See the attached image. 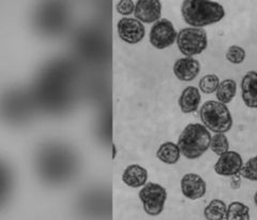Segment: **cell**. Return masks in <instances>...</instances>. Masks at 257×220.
<instances>
[{"label":"cell","instance_id":"obj_1","mask_svg":"<svg viewBox=\"0 0 257 220\" xmlns=\"http://www.w3.org/2000/svg\"><path fill=\"white\" fill-rule=\"evenodd\" d=\"M182 18L193 28H203L224 19L223 6L208 0H186L181 6Z\"/></svg>","mask_w":257,"mask_h":220},{"label":"cell","instance_id":"obj_2","mask_svg":"<svg viewBox=\"0 0 257 220\" xmlns=\"http://www.w3.org/2000/svg\"><path fill=\"white\" fill-rule=\"evenodd\" d=\"M212 135L203 125L192 123L186 126L178 137L181 155L189 160H195L210 149Z\"/></svg>","mask_w":257,"mask_h":220},{"label":"cell","instance_id":"obj_3","mask_svg":"<svg viewBox=\"0 0 257 220\" xmlns=\"http://www.w3.org/2000/svg\"><path fill=\"white\" fill-rule=\"evenodd\" d=\"M199 117L202 124L214 133H226L232 128L231 113L226 104L219 101H206L199 109Z\"/></svg>","mask_w":257,"mask_h":220},{"label":"cell","instance_id":"obj_4","mask_svg":"<svg viewBox=\"0 0 257 220\" xmlns=\"http://www.w3.org/2000/svg\"><path fill=\"white\" fill-rule=\"evenodd\" d=\"M167 195L165 187L155 182L147 183L139 192L145 213L152 217L163 213Z\"/></svg>","mask_w":257,"mask_h":220},{"label":"cell","instance_id":"obj_5","mask_svg":"<svg viewBox=\"0 0 257 220\" xmlns=\"http://www.w3.org/2000/svg\"><path fill=\"white\" fill-rule=\"evenodd\" d=\"M177 46L181 54L192 57L202 54L208 46V37L203 28L187 27L178 32Z\"/></svg>","mask_w":257,"mask_h":220},{"label":"cell","instance_id":"obj_6","mask_svg":"<svg viewBox=\"0 0 257 220\" xmlns=\"http://www.w3.org/2000/svg\"><path fill=\"white\" fill-rule=\"evenodd\" d=\"M177 37L178 34L173 23L167 19H161L152 25L149 34V41L157 50H165L176 42Z\"/></svg>","mask_w":257,"mask_h":220},{"label":"cell","instance_id":"obj_7","mask_svg":"<svg viewBox=\"0 0 257 220\" xmlns=\"http://www.w3.org/2000/svg\"><path fill=\"white\" fill-rule=\"evenodd\" d=\"M118 36L123 42L127 44L140 43L146 34L144 24L132 18H123L117 24Z\"/></svg>","mask_w":257,"mask_h":220},{"label":"cell","instance_id":"obj_8","mask_svg":"<svg viewBox=\"0 0 257 220\" xmlns=\"http://www.w3.org/2000/svg\"><path fill=\"white\" fill-rule=\"evenodd\" d=\"M243 159L241 155L235 151H228L221 155L214 165V172L224 177H232L239 175L243 167Z\"/></svg>","mask_w":257,"mask_h":220},{"label":"cell","instance_id":"obj_9","mask_svg":"<svg viewBox=\"0 0 257 220\" xmlns=\"http://www.w3.org/2000/svg\"><path fill=\"white\" fill-rule=\"evenodd\" d=\"M180 189L187 199L195 201L205 197L207 184L200 175L196 173H187L181 177Z\"/></svg>","mask_w":257,"mask_h":220},{"label":"cell","instance_id":"obj_10","mask_svg":"<svg viewBox=\"0 0 257 220\" xmlns=\"http://www.w3.org/2000/svg\"><path fill=\"white\" fill-rule=\"evenodd\" d=\"M162 4L159 0H140L135 5V19L142 23L152 24L161 20Z\"/></svg>","mask_w":257,"mask_h":220},{"label":"cell","instance_id":"obj_11","mask_svg":"<svg viewBox=\"0 0 257 220\" xmlns=\"http://www.w3.org/2000/svg\"><path fill=\"white\" fill-rule=\"evenodd\" d=\"M175 77L182 82H190L196 79L200 72V63L197 59L192 57H184L176 60L173 67Z\"/></svg>","mask_w":257,"mask_h":220},{"label":"cell","instance_id":"obj_12","mask_svg":"<svg viewBox=\"0 0 257 220\" xmlns=\"http://www.w3.org/2000/svg\"><path fill=\"white\" fill-rule=\"evenodd\" d=\"M241 97L250 109H257V72L248 71L241 81Z\"/></svg>","mask_w":257,"mask_h":220},{"label":"cell","instance_id":"obj_13","mask_svg":"<svg viewBox=\"0 0 257 220\" xmlns=\"http://www.w3.org/2000/svg\"><path fill=\"white\" fill-rule=\"evenodd\" d=\"M121 179L130 188H143L148 181V171L138 164L130 165L124 169Z\"/></svg>","mask_w":257,"mask_h":220},{"label":"cell","instance_id":"obj_14","mask_svg":"<svg viewBox=\"0 0 257 220\" xmlns=\"http://www.w3.org/2000/svg\"><path fill=\"white\" fill-rule=\"evenodd\" d=\"M200 102H202V95L199 89L195 86H188L182 91L178 104L183 114H191L199 109Z\"/></svg>","mask_w":257,"mask_h":220},{"label":"cell","instance_id":"obj_15","mask_svg":"<svg viewBox=\"0 0 257 220\" xmlns=\"http://www.w3.org/2000/svg\"><path fill=\"white\" fill-rule=\"evenodd\" d=\"M157 158L165 165L173 166L180 160L181 152L177 143L167 141L161 144L156 153Z\"/></svg>","mask_w":257,"mask_h":220},{"label":"cell","instance_id":"obj_16","mask_svg":"<svg viewBox=\"0 0 257 220\" xmlns=\"http://www.w3.org/2000/svg\"><path fill=\"white\" fill-rule=\"evenodd\" d=\"M236 94H237V83L235 80H231V79H226L222 81L218 87V91L215 92L216 99H218V101L226 105L234 100Z\"/></svg>","mask_w":257,"mask_h":220},{"label":"cell","instance_id":"obj_17","mask_svg":"<svg viewBox=\"0 0 257 220\" xmlns=\"http://www.w3.org/2000/svg\"><path fill=\"white\" fill-rule=\"evenodd\" d=\"M227 205L220 199H213L208 203L204 209L206 220H225L226 218Z\"/></svg>","mask_w":257,"mask_h":220},{"label":"cell","instance_id":"obj_18","mask_svg":"<svg viewBox=\"0 0 257 220\" xmlns=\"http://www.w3.org/2000/svg\"><path fill=\"white\" fill-rule=\"evenodd\" d=\"M250 208L244 203L234 201L227 206L225 220H250Z\"/></svg>","mask_w":257,"mask_h":220},{"label":"cell","instance_id":"obj_19","mask_svg":"<svg viewBox=\"0 0 257 220\" xmlns=\"http://www.w3.org/2000/svg\"><path fill=\"white\" fill-rule=\"evenodd\" d=\"M210 150L214 155L219 157L221 155L229 151V141L225 133H215L212 136Z\"/></svg>","mask_w":257,"mask_h":220},{"label":"cell","instance_id":"obj_20","mask_svg":"<svg viewBox=\"0 0 257 220\" xmlns=\"http://www.w3.org/2000/svg\"><path fill=\"white\" fill-rule=\"evenodd\" d=\"M220 79L215 75H207L203 77L199 81V91L204 94H213L218 91V87L220 85Z\"/></svg>","mask_w":257,"mask_h":220},{"label":"cell","instance_id":"obj_21","mask_svg":"<svg viewBox=\"0 0 257 220\" xmlns=\"http://www.w3.org/2000/svg\"><path fill=\"white\" fill-rule=\"evenodd\" d=\"M240 175L251 182H257V155L245 162Z\"/></svg>","mask_w":257,"mask_h":220},{"label":"cell","instance_id":"obj_22","mask_svg":"<svg viewBox=\"0 0 257 220\" xmlns=\"http://www.w3.org/2000/svg\"><path fill=\"white\" fill-rule=\"evenodd\" d=\"M245 56H246L245 51L243 50L242 47L238 46V45L229 46L227 52H226V55H225L226 59L232 64L242 63L245 59Z\"/></svg>","mask_w":257,"mask_h":220},{"label":"cell","instance_id":"obj_23","mask_svg":"<svg viewBox=\"0 0 257 220\" xmlns=\"http://www.w3.org/2000/svg\"><path fill=\"white\" fill-rule=\"evenodd\" d=\"M135 5L132 0H121L116 6V10L119 14L127 16L135 12Z\"/></svg>","mask_w":257,"mask_h":220},{"label":"cell","instance_id":"obj_24","mask_svg":"<svg viewBox=\"0 0 257 220\" xmlns=\"http://www.w3.org/2000/svg\"><path fill=\"white\" fill-rule=\"evenodd\" d=\"M240 184H241V177L239 175L232 176V179H231V187H232V188H239Z\"/></svg>","mask_w":257,"mask_h":220},{"label":"cell","instance_id":"obj_25","mask_svg":"<svg viewBox=\"0 0 257 220\" xmlns=\"http://www.w3.org/2000/svg\"><path fill=\"white\" fill-rule=\"evenodd\" d=\"M111 148H112V155H111V158H112V159H116V156H117L116 144H115V143H112V144H111Z\"/></svg>","mask_w":257,"mask_h":220},{"label":"cell","instance_id":"obj_26","mask_svg":"<svg viewBox=\"0 0 257 220\" xmlns=\"http://www.w3.org/2000/svg\"><path fill=\"white\" fill-rule=\"evenodd\" d=\"M254 203H255V205L257 206V191L254 194Z\"/></svg>","mask_w":257,"mask_h":220}]
</instances>
